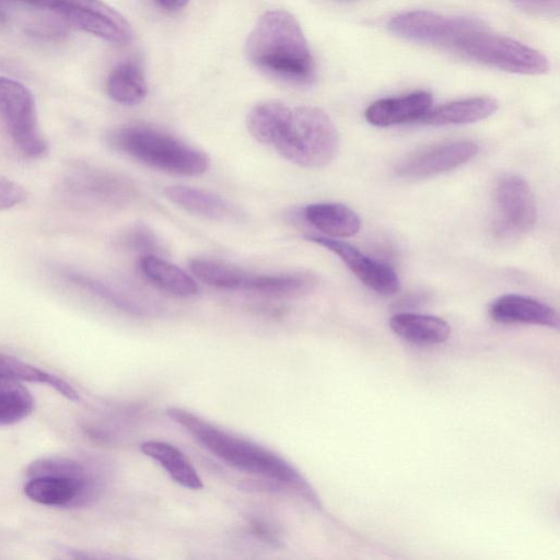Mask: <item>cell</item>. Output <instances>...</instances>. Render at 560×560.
<instances>
[{
  "mask_svg": "<svg viewBox=\"0 0 560 560\" xmlns=\"http://www.w3.org/2000/svg\"><path fill=\"white\" fill-rule=\"evenodd\" d=\"M389 327L400 338L419 346L442 343L451 335L447 322L425 314L397 313L390 317Z\"/></svg>",
  "mask_w": 560,
  "mask_h": 560,
  "instance_id": "d6986e66",
  "label": "cell"
},
{
  "mask_svg": "<svg viewBox=\"0 0 560 560\" xmlns=\"http://www.w3.org/2000/svg\"><path fill=\"white\" fill-rule=\"evenodd\" d=\"M105 139L113 150L175 175H200L209 170L211 163L203 151L144 125L116 127L106 133Z\"/></svg>",
  "mask_w": 560,
  "mask_h": 560,
  "instance_id": "277c9868",
  "label": "cell"
},
{
  "mask_svg": "<svg viewBox=\"0 0 560 560\" xmlns=\"http://www.w3.org/2000/svg\"><path fill=\"white\" fill-rule=\"evenodd\" d=\"M141 452L155 460L167 475L179 486L199 490L203 487L202 480L186 455L171 443L158 440L143 441Z\"/></svg>",
  "mask_w": 560,
  "mask_h": 560,
  "instance_id": "603a6c76",
  "label": "cell"
},
{
  "mask_svg": "<svg viewBox=\"0 0 560 560\" xmlns=\"http://www.w3.org/2000/svg\"><path fill=\"white\" fill-rule=\"evenodd\" d=\"M246 128L256 141L272 147L283 159L302 167L324 166L339 149L334 122L315 106L260 103L248 112Z\"/></svg>",
  "mask_w": 560,
  "mask_h": 560,
  "instance_id": "6da1fadb",
  "label": "cell"
},
{
  "mask_svg": "<svg viewBox=\"0 0 560 560\" xmlns=\"http://www.w3.org/2000/svg\"><path fill=\"white\" fill-rule=\"evenodd\" d=\"M497 109L498 102L494 98L475 96L430 108L419 121L430 126L472 124L490 117Z\"/></svg>",
  "mask_w": 560,
  "mask_h": 560,
  "instance_id": "ac0fdd59",
  "label": "cell"
},
{
  "mask_svg": "<svg viewBox=\"0 0 560 560\" xmlns=\"http://www.w3.org/2000/svg\"><path fill=\"white\" fill-rule=\"evenodd\" d=\"M537 219L534 192L518 174L503 175L493 189L492 230L495 236L510 238L529 232Z\"/></svg>",
  "mask_w": 560,
  "mask_h": 560,
  "instance_id": "ba28073f",
  "label": "cell"
},
{
  "mask_svg": "<svg viewBox=\"0 0 560 560\" xmlns=\"http://www.w3.org/2000/svg\"><path fill=\"white\" fill-rule=\"evenodd\" d=\"M27 199V192L19 183L0 175V210L14 208Z\"/></svg>",
  "mask_w": 560,
  "mask_h": 560,
  "instance_id": "f1b7e54d",
  "label": "cell"
},
{
  "mask_svg": "<svg viewBox=\"0 0 560 560\" xmlns=\"http://www.w3.org/2000/svg\"><path fill=\"white\" fill-rule=\"evenodd\" d=\"M431 106V94L425 91H417L406 95L377 100L366 107L364 117L373 126L389 127L419 121Z\"/></svg>",
  "mask_w": 560,
  "mask_h": 560,
  "instance_id": "9a60e30c",
  "label": "cell"
},
{
  "mask_svg": "<svg viewBox=\"0 0 560 560\" xmlns=\"http://www.w3.org/2000/svg\"><path fill=\"white\" fill-rule=\"evenodd\" d=\"M480 26L482 23L476 19L445 16L425 10L404 12L388 22L389 31L401 38L452 50L464 35Z\"/></svg>",
  "mask_w": 560,
  "mask_h": 560,
  "instance_id": "9c48e42d",
  "label": "cell"
},
{
  "mask_svg": "<svg viewBox=\"0 0 560 560\" xmlns=\"http://www.w3.org/2000/svg\"><path fill=\"white\" fill-rule=\"evenodd\" d=\"M166 413L221 460L248 474L293 486L313 502L317 501L299 471L276 453L221 430L187 410L170 408Z\"/></svg>",
  "mask_w": 560,
  "mask_h": 560,
  "instance_id": "3957f363",
  "label": "cell"
},
{
  "mask_svg": "<svg viewBox=\"0 0 560 560\" xmlns=\"http://www.w3.org/2000/svg\"><path fill=\"white\" fill-rule=\"evenodd\" d=\"M305 238L337 255L355 277L374 292L392 295L399 291L400 280L389 265L374 260L353 245L334 237L307 234Z\"/></svg>",
  "mask_w": 560,
  "mask_h": 560,
  "instance_id": "7c38bea8",
  "label": "cell"
},
{
  "mask_svg": "<svg viewBox=\"0 0 560 560\" xmlns=\"http://www.w3.org/2000/svg\"><path fill=\"white\" fill-rule=\"evenodd\" d=\"M520 10L539 16L557 18L560 0H510Z\"/></svg>",
  "mask_w": 560,
  "mask_h": 560,
  "instance_id": "f546056e",
  "label": "cell"
},
{
  "mask_svg": "<svg viewBox=\"0 0 560 560\" xmlns=\"http://www.w3.org/2000/svg\"><path fill=\"white\" fill-rule=\"evenodd\" d=\"M0 380L46 384L67 399L79 400L75 389L65 380L3 353H0Z\"/></svg>",
  "mask_w": 560,
  "mask_h": 560,
  "instance_id": "d4e9b609",
  "label": "cell"
},
{
  "mask_svg": "<svg viewBox=\"0 0 560 560\" xmlns=\"http://www.w3.org/2000/svg\"><path fill=\"white\" fill-rule=\"evenodd\" d=\"M164 195L189 213L217 221L242 220V211L232 202L211 191L185 185L168 186Z\"/></svg>",
  "mask_w": 560,
  "mask_h": 560,
  "instance_id": "2e32d148",
  "label": "cell"
},
{
  "mask_svg": "<svg viewBox=\"0 0 560 560\" xmlns=\"http://www.w3.org/2000/svg\"><path fill=\"white\" fill-rule=\"evenodd\" d=\"M489 315L502 324H529L559 328V315L550 305L521 294H504L495 299Z\"/></svg>",
  "mask_w": 560,
  "mask_h": 560,
  "instance_id": "5bb4252c",
  "label": "cell"
},
{
  "mask_svg": "<svg viewBox=\"0 0 560 560\" xmlns=\"http://www.w3.org/2000/svg\"><path fill=\"white\" fill-rule=\"evenodd\" d=\"M50 269L56 278L71 285L72 288L94 295L95 298H98L100 300H103L106 303H109L125 312L135 314H139L141 312L140 306L136 302L117 290V288H115L113 284L95 276L60 264L52 265Z\"/></svg>",
  "mask_w": 560,
  "mask_h": 560,
  "instance_id": "7402d4cb",
  "label": "cell"
},
{
  "mask_svg": "<svg viewBox=\"0 0 560 560\" xmlns=\"http://www.w3.org/2000/svg\"><path fill=\"white\" fill-rule=\"evenodd\" d=\"M92 471L81 462L66 456H49L34 460L26 469L28 478L40 475L88 476Z\"/></svg>",
  "mask_w": 560,
  "mask_h": 560,
  "instance_id": "4316f807",
  "label": "cell"
},
{
  "mask_svg": "<svg viewBox=\"0 0 560 560\" xmlns=\"http://www.w3.org/2000/svg\"><path fill=\"white\" fill-rule=\"evenodd\" d=\"M479 151L478 144L472 140H451L420 148L396 165V174L407 179H422L433 177L455 170L471 159Z\"/></svg>",
  "mask_w": 560,
  "mask_h": 560,
  "instance_id": "30bf717a",
  "label": "cell"
},
{
  "mask_svg": "<svg viewBox=\"0 0 560 560\" xmlns=\"http://www.w3.org/2000/svg\"><path fill=\"white\" fill-rule=\"evenodd\" d=\"M0 117L19 151L39 160L49 152V144L38 125L33 93L23 83L0 77Z\"/></svg>",
  "mask_w": 560,
  "mask_h": 560,
  "instance_id": "52a82bcc",
  "label": "cell"
},
{
  "mask_svg": "<svg viewBox=\"0 0 560 560\" xmlns=\"http://www.w3.org/2000/svg\"><path fill=\"white\" fill-rule=\"evenodd\" d=\"M454 51L476 62L511 73L538 75L549 69L547 57L539 50L513 38L490 33L485 26L464 35Z\"/></svg>",
  "mask_w": 560,
  "mask_h": 560,
  "instance_id": "8992f818",
  "label": "cell"
},
{
  "mask_svg": "<svg viewBox=\"0 0 560 560\" xmlns=\"http://www.w3.org/2000/svg\"><path fill=\"white\" fill-rule=\"evenodd\" d=\"M316 280L312 275L291 273H256L242 269L237 291L268 296H294L313 289Z\"/></svg>",
  "mask_w": 560,
  "mask_h": 560,
  "instance_id": "e0dca14e",
  "label": "cell"
},
{
  "mask_svg": "<svg viewBox=\"0 0 560 560\" xmlns=\"http://www.w3.org/2000/svg\"><path fill=\"white\" fill-rule=\"evenodd\" d=\"M303 215L311 225L329 237H350L361 228L357 212L342 203H311L304 208Z\"/></svg>",
  "mask_w": 560,
  "mask_h": 560,
  "instance_id": "ffe728a7",
  "label": "cell"
},
{
  "mask_svg": "<svg viewBox=\"0 0 560 560\" xmlns=\"http://www.w3.org/2000/svg\"><path fill=\"white\" fill-rule=\"evenodd\" d=\"M56 197L77 211L113 210L137 195L132 180L116 171L77 160L68 162L55 184Z\"/></svg>",
  "mask_w": 560,
  "mask_h": 560,
  "instance_id": "5b68a950",
  "label": "cell"
},
{
  "mask_svg": "<svg viewBox=\"0 0 560 560\" xmlns=\"http://www.w3.org/2000/svg\"><path fill=\"white\" fill-rule=\"evenodd\" d=\"M121 245L130 250L145 254H154L160 252L161 245L155 234L144 225H133L129 228L120 236Z\"/></svg>",
  "mask_w": 560,
  "mask_h": 560,
  "instance_id": "83f0119b",
  "label": "cell"
},
{
  "mask_svg": "<svg viewBox=\"0 0 560 560\" xmlns=\"http://www.w3.org/2000/svg\"><path fill=\"white\" fill-rule=\"evenodd\" d=\"M25 495L32 501L57 508L83 506L96 498L98 481L88 476L40 475L28 478Z\"/></svg>",
  "mask_w": 560,
  "mask_h": 560,
  "instance_id": "4fadbf2b",
  "label": "cell"
},
{
  "mask_svg": "<svg viewBox=\"0 0 560 560\" xmlns=\"http://www.w3.org/2000/svg\"><path fill=\"white\" fill-rule=\"evenodd\" d=\"M7 20H8L7 12H5V10L2 8V5L0 3V24L5 23Z\"/></svg>",
  "mask_w": 560,
  "mask_h": 560,
  "instance_id": "d6a6232c",
  "label": "cell"
},
{
  "mask_svg": "<svg viewBox=\"0 0 560 560\" xmlns=\"http://www.w3.org/2000/svg\"><path fill=\"white\" fill-rule=\"evenodd\" d=\"M0 1H11L24 3L37 9L45 10H54L59 12V10L66 4L67 0H0Z\"/></svg>",
  "mask_w": 560,
  "mask_h": 560,
  "instance_id": "4dcf8cb0",
  "label": "cell"
},
{
  "mask_svg": "<svg viewBox=\"0 0 560 560\" xmlns=\"http://www.w3.org/2000/svg\"><path fill=\"white\" fill-rule=\"evenodd\" d=\"M161 7L166 10H178L186 5L189 0H155Z\"/></svg>",
  "mask_w": 560,
  "mask_h": 560,
  "instance_id": "1f68e13d",
  "label": "cell"
},
{
  "mask_svg": "<svg viewBox=\"0 0 560 560\" xmlns=\"http://www.w3.org/2000/svg\"><path fill=\"white\" fill-rule=\"evenodd\" d=\"M34 398L19 381L0 380V424H13L34 409Z\"/></svg>",
  "mask_w": 560,
  "mask_h": 560,
  "instance_id": "484cf974",
  "label": "cell"
},
{
  "mask_svg": "<svg viewBox=\"0 0 560 560\" xmlns=\"http://www.w3.org/2000/svg\"><path fill=\"white\" fill-rule=\"evenodd\" d=\"M247 59L259 70L287 82L304 84L314 77V59L295 18L283 10L265 12L250 31Z\"/></svg>",
  "mask_w": 560,
  "mask_h": 560,
  "instance_id": "7a4b0ae2",
  "label": "cell"
},
{
  "mask_svg": "<svg viewBox=\"0 0 560 560\" xmlns=\"http://www.w3.org/2000/svg\"><path fill=\"white\" fill-rule=\"evenodd\" d=\"M139 269L152 284L168 294L190 298L198 293L197 282L185 270L158 255H142Z\"/></svg>",
  "mask_w": 560,
  "mask_h": 560,
  "instance_id": "44dd1931",
  "label": "cell"
},
{
  "mask_svg": "<svg viewBox=\"0 0 560 560\" xmlns=\"http://www.w3.org/2000/svg\"><path fill=\"white\" fill-rule=\"evenodd\" d=\"M79 30L114 44H126L132 37L127 20L101 0H67L58 12Z\"/></svg>",
  "mask_w": 560,
  "mask_h": 560,
  "instance_id": "8fae6325",
  "label": "cell"
},
{
  "mask_svg": "<svg viewBox=\"0 0 560 560\" xmlns=\"http://www.w3.org/2000/svg\"><path fill=\"white\" fill-rule=\"evenodd\" d=\"M106 91L112 100L124 105H136L147 95L142 69L133 61L118 63L109 73Z\"/></svg>",
  "mask_w": 560,
  "mask_h": 560,
  "instance_id": "cb8c5ba5",
  "label": "cell"
}]
</instances>
